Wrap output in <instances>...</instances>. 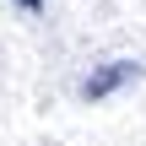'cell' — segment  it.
<instances>
[{
	"label": "cell",
	"instance_id": "7a4b0ae2",
	"mask_svg": "<svg viewBox=\"0 0 146 146\" xmlns=\"http://www.w3.org/2000/svg\"><path fill=\"white\" fill-rule=\"evenodd\" d=\"M16 5H22V11H43V0H16Z\"/></svg>",
	"mask_w": 146,
	"mask_h": 146
},
{
	"label": "cell",
	"instance_id": "6da1fadb",
	"mask_svg": "<svg viewBox=\"0 0 146 146\" xmlns=\"http://www.w3.org/2000/svg\"><path fill=\"white\" fill-rule=\"evenodd\" d=\"M135 70H141L135 60H108L103 70H92V76L81 81V98H87V103H98V98H108L114 87H125V81H130Z\"/></svg>",
	"mask_w": 146,
	"mask_h": 146
}]
</instances>
